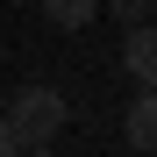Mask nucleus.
Segmentation results:
<instances>
[{"label": "nucleus", "instance_id": "nucleus-2", "mask_svg": "<svg viewBox=\"0 0 157 157\" xmlns=\"http://www.w3.org/2000/svg\"><path fill=\"white\" fill-rule=\"evenodd\" d=\"M128 78H143V86H157V21H136L128 29V50H121Z\"/></svg>", "mask_w": 157, "mask_h": 157}, {"label": "nucleus", "instance_id": "nucleus-6", "mask_svg": "<svg viewBox=\"0 0 157 157\" xmlns=\"http://www.w3.org/2000/svg\"><path fill=\"white\" fill-rule=\"evenodd\" d=\"M0 157H21V143H14V128H7V114H0Z\"/></svg>", "mask_w": 157, "mask_h": 157}, {"label": "nucleus", "instance_id": "nucleus-4", "mask_svg": "<svg viewBox=\"0 0 157 157\" xmlns=\"http://www.w3.org/2000/svg\"><path fill=\"white\" fill-rule=\"evenodd\" d=\"M43 14L57 21V29H86V21L100 14V0H43Z\"/></svg>", "mask_w": 157, "mask_h": 157}, {"label": "nucleus", "instance_id": "nucleus-5", "mask_svg": "<svg viewBox=\"0 0 157 157\" xmlns=\"http://www.w3.org/2000/svg\"><path fill=\"white\" fill-rule=\"evenodd\" d=\"M100 7H114L128 29H136V21H150V7H157V0H100Z\"/></svg>", "mask_w": 157, "mask_h": 157}, {"label": "nucleus", "instance_id": "nucleus-3", "mask_svg": "<svg viewBox=\"0 0 157 157\" xmlns=\"http://www.w3.org/2000/svg\"><path fill=\"white\" fill-rule=\"evenodd\" d=\"M121 128H128V150H143V157H157V86H143V100L121 114Z\"/></svg>", "mask_w": 157, "mask_h": 157}, {"label": "nucleus", "instance_id": "nucleus-1", "mask_svg": "<svg viewBox=\"0 0 157 157\" xmlns=\"http://www.w3.org/2000/svg\"><path fill=\"white\" fill-rule=\"evenodd\" d=\"M64 93L57 86H21L7 100V128H14V143L21 150H36V143H57V128H64Z\"/></svg>", "mask_w": 157, "mask_h": 157}]
</instances>
